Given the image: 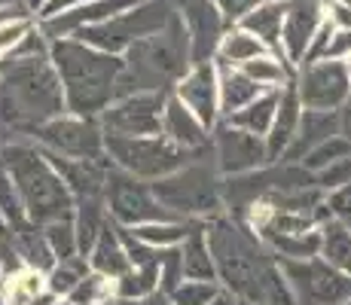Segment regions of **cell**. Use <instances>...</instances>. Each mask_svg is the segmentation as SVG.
<instances>
[{
	"instance_id": "cell-24",
	"label": "cell",
	"mask_w": 351,
	"mask_h": 305,
	"mask_svg": "<svg viewBox=\"0 0 351 305\" xmlns=\"http://www.w3.org/2000/svg\"><path fill=\"white\" fill-rule=\"evenodd\" d=\"M287 16V0H260L247 16H241V28L260 37L272 52H281V28Z\"/></svg>"
},
{
	"instance_id": "cell-21",
	"label": "cell",
	"mask_w": 351,
	"mask_h": 305,
	"mask_svg": "<svg viewBox=\"0 0 351 305\" xmlns=\"http://www.w3.org/2000/svg\"><path fill=\"white\" fill-rule=\"evenodd\" d=\"M339 134V110H302L300 119V132H296L293 144L287 147V153L278 162H296L300 165L302 156L312 153L318 144H324L327 138Z\"/></svg>"
},
{
	"instance_id": "cell-52",
	"label": "cell",
	"mask_w": 351,
	"mask_h": 305,
	"mask_svg": "<svg viewBox=\"0 0 351 305\" xmlns=\"http://www.w3.org/2000/svg\"><path fill=\"white\" fill-rule=\"evenodd\" d=\"M346 64H348V73H351V56H348V61H346Z\"/></svg>"
},
{
	"instance_id": "cell-45",
	"label": "cell",
	"mask_w": 351,
	"mask_h": 305,
	"mask_svg": "<svg viewBox=\"0 0 351 305\" xmlns=\"http://www.w3.org/2000/svg\"><path fill=\"white\" fill-rule=\"evenodd\" d=\"M339 134L351 141V101L339 107Z\"/></svg>"
},
{
	"instance_id": "cell-4",
	"label": "cell",
	"mask_w": 351,
	"mask_h": 305,
	"mask_svg": "<svg viewBox=\"0 0 351 305\" xmlns=\"http://www.w3.org/2000/svg\"><path fill=\"white\" fill-rule=\"evenodd\" d=\"M0 162L16 183L19 199H22L31 223L46 226V223L73 217V193L67 189L62 171L52 165V159L40 144H28V141L3 144Z\"/></svg>"
},
{
	"instance_id": "cell-46",
	"label": "cell",
	"mask_w": 351,
	"mask_h": 305,
	"mask_svg": "<svg viewBox=\"0 0 351 305\" xmlns=\"http://www.w3.org/2000/svg\"><path fill=\"white\" fill-rule=\"evenodd\" d=\"M208 305H241L239 300H235V296L232 293H229V290H220V293L217 296H214V300L211 302H208Z\"/></svg>"
},
{
	"instance_id": "cell-35",
	"label": "cell",
	"mask_w": 351,
	"mask_h": 305,
	"mask_svg": "<svg viewBox=\"0 0 351 305\" xmlns=\"http://www.w3.org/2000/svg\"><path fill=\"white\" fill-rule=\"evenodd\" d=\"M346 156H351V141L342 138V134H333V138H327L324 144L315 147L312 153L302 156L300 165L306 168V171L318 174V171H324V168H330V165H336V162H342Z\"/></svg>"
},
{
	"instance_id": "cell-19",
	"label": "cell",
	"mask_w": 351,
	"mask_h": 305,
	"mask_svg": "<svg viewBox=\"0 0 351 305\" xmlns=\"http://www.w3.org/2000/svg\"><path fill=\"white\" fill-rule=\"evenodd\" d=\"M162 134H165L171 144L184 147L186 153H202L211 147V128L205 125L184 101L174 92H168L165 98V110H162Z\"/></svg>"
},
{
	"instance_id": "cell-23",
	"label": "cell",
	"mask_w": 351,
	"mask_h": 305,
	"mask_svg": "<svg viewBox=\"0 0 351 305\" xmlns=\"http://www.w3.org/2000/svg\"><path fill=\"white\" fill-rule=\"evenodd\" d=\"M3 290L12 305H58L62 302L49 290L46 272H40V269H34V266H22L19 272L6 275Z\"/></svg>"
},
{
	"instance_id": "cell-33",
	"label": "cell",
	"mask_w": 351,
	"mask_h": 305,
	"mask_svg": "<svg viewBox=\"0 0 351 305\" xmlns=\"http://www.w3.org/2000/svg\"><path fill=\"white\" fill-rule=\"evenodd\" d=\"M110 300H117V281L89 269V275L67 293L64 302H71V305H104Z\"/></svg>"
},
{
	"instance_id": "cell-43",
	"label": "cell",
	"mask_w": 351,
	"mask_h": 305,
	"mask_svg": "<svg viewBox=\"0 0 351 305\" xmlns=\"http://www.w3.org/2000/svg\"><path fill=\"white\" fill-rule=\"evenodd\" d=\"M80 3H89V0H46V3L40 6L37 12H34V19H49V16H58V12L71 10V6H80Z\"/></svg>"
},
{
	"instance_id": "cell-25",
	"label": "cell",
	"mask_w": 351,
	"mask_h": 305,
	"mask_svg": "<svg viewBox=\"0 0 351 305\" xmlns=\"http://www.w3.org/2000/svg\"><path fill=\"white\" fill-rule=\"evenodd\" d=\"M217 77H220V113H223V119L239 113L241 107H247L254 98H260V95L266 92L263 86H256L241 67L217 64Z\"/></svg>"
},
{
	"instance_id": "cell-16",
	"label": "cell",
	"mask_w": 351,
	"mask_h": 305,
	"mask_svg": "<svg viewBox=\"0 0 351 305\" xmlns=\"http://www.w3.org/2000/svg\"><path fill=\"white\" fill-rule=\"evenodd\" d=\"M171 92L178 95L208 128H214L220 119H223V113H220L217 61H195V64H190V71L174 83Z\"/></svg>"
},
{
	"instance_id": "cell-48",
	"label": "cell",
	"mask_w": 351,
	"mask_h": 305,
	"mask_svg": "<svg viewBox=\"0 0 351 305\" xmlns=\"http://www.w3.org/2000/svg\"><path fill=\"white\" fill-rule=\"evenodd\" d=\"M43 3H46V0H25V6H28V10H31V12H37V10H40V6H43Z\"/></svg>"
},
{
	"instance_id": "cell-29",
	"label": "cell",
	"mask_w": 351,
	"mask_h": 305,
	"mask_svg": "<svg viewBox=\"0 0 351 305\" xmlns=\"http://www.w3.org/2000/svg\"><path fill=\"white\" fill-rule=\"evenodd\" d=\"M263 52H272L260 37H254L251 31H245L241 25H229L223 40H220L217 52H214V61L217 64H232V67H241L245 61H251Z\"/></svg>"
},
{
	"instance_id": "cell-49",
	"label": "cell",
	"mask_w": 351,
	"mask_h": 305,
	"mask_svg": "<svg viewBox=\"0 0 351 305\" xmlns=\"http://www.w3.org/2000/svg\"><path fill=\"white\" fill-rule=\"evenodd\" d=\"M0 305H12L10 296H6V290H3V284H0Z\"/></svg>"
},
{
	"instance_id": "cell-32",
	"label": "cell",
	"mask_w": 351,
	"mask_h": 305,
	"mask_svg": "<svg viewBox=\"0 0 351 305\" xmlns=\"http://www.w3.org/2000/svg\"><path fill=\"white\" fill-rule=\"evenodd\" d=\"M86 275H89V260H86L83 254H73V256H64V260H56V266L46 272V281H49V290L58 300H67V293H71Z\"/></svg>"
},
{
	"instance_id": "cell-2",
	"label": "cell",
	"mask_w": 351,
	"mask_h": 305,
	"mask_svg": "<svg viewBox=\"0 0 351 305\" xmlns=\"http://www.w3.org/2000/svg\"><path fill=\"white\" fill-rule=\"evenodd\" d=\"M49 61L56 64L64 89V104L80 117H101L117 98H123L125 58L104 52L80 37L49 40Z\"/></svg>"
},
{
	"instance_id": "cell-40",
	"label": "cell",
	"mask_w": 351,
	"mask_h": 305,
	"mask_svg": "<svg viewBox=\"0 0 351 305\" xmlns=\"http://www.w3.org/2000/svg\"><path fill=\"white\" fill-rule=\"evenodd\" d=\"M348 56H351V28H333V34H330V40H327V46H324V52H321V58L348 61Z\"/></svg>"
},
{
	"instance_id": "cell-44",
	"label": "cell",
	"mask_w": 351,
	"mask_h": 305,
	"mask_svg": "<svg viewBox=\"0 0 351 305\" xmlns=\"http://www.w3.org/2000/svg\"><path fill=\"white\" fill-rule=\"evenodd\" d=\"M327 6V19L333 22V28H351V10L339 3H324Z\"/></svg>"
},
{
	"instance_id": "cell-3",
	"label": "cell",
	"mask_w": 351,
	"mask_h": 305,
	"mask_svg": "<svg viewBox=\"0 0 351 305\" xmlns=\"http://www.w3.org/2000/svg\"><path fill=\"white\" fill-rule=\"evenodd\" d=\"M64 110V89L49 52L6 58L0 64V125L34 134Z\"/></svg>"
},
{
	"instance_id": "cell-47",
	"label": "cell",
	"mask_w": 351,
	"mask_h": 305,
	"mask_svg": "<svg viewBox=\"0 0 351 305\" xmlns=\"http://www.w3.org/2000/svg\"><path fill=\"white\" fill-rule=\"evenodd\" d=\"M10 232H12L10 220H6V217H3V211H0V241H3V239H10Z\"/></svg>"
},
{
	"instance_id": "cell-38",
	"label": "cell",
	"mask_w": 351,
	"mask_h": 305,
	"mask_svg": "<svg viewBox=\"0 0 351 305\" xmlns=\"http://www.w3.org/2000/svg\"><path fill=\"white\" fill-rule=\"evenodd\" d=\"M0 211H3V217L10 220L12 229L28 223L25 205H22V199H19V189H16V183H12L10 171L3 168V162H0Z\"/></svg>"
},
{
	"instance_id": "cell-51",
	"label": "cell",
	"mask_w": 351,
	"mask_h": 305,
	"mask_svg": "<svg viewBox=\"0 0 351 305\" xmlns=\"http://www.w3.org/2000/svg\"><path fill=\"white\" fill-rule=\"evenodd\" d=\"M0 284H3V266H0Z\"/></svg>"
},
{
	"instance_id": "cell-28",
	"label": "cell",
	"mask_w": 351,
	"mask_h": 305,
	"mask_svg": "<svg viewBox=\"0 0 351 305\" xmlns=\"http://www.w3.org/2000/svg\"><path fill=\"white\" fill-rule=\"evenodd\" d=\"M321 256L339 272L351 275V223L342 217H327L321 223Z\"/></svg>"
},
{
	"instance_id": "cell-37",
	"label": "cell",
	"mask_w": 351,
	"mask_h": 305,
	"mask_svg": "<svg viewBox=\"0 0 351 305\" xmlns=\"http://www.w3.org/2000/svg\"><path fill=\"white\" fill-rule=\"evenodd\" d=\"M43 235H46V241H49L56 260H64V256L80 254V241H77V226H73V217H67V220H56V223H46Z\"/></svg>"
},
{
	"instance_id": "cell-11",
	"label": "cell",
	"mask_w": 351,
	"mask_h": 305,
	"mask_svg": "<svg viewBox=\"0 0 351 305\" xmlns=\"http://www.w3.org/2000/svg\"><path fill=\"white\" fill-rule=\"evenodd\" d=\"M37 144L52 156L64 159H104V128L95 117H80V113L64 110L62 117L43 122L34 132Z\"/></svg>"
},
{
	"instance_id": "cell-36",
	"label": "cell",
	"mask_w": 351,
	"mask_h": 305,
	"mask_svg": "<svg viewBox=\"0 0 351 305\" xmlns=\"http://www.w3.org/2000/svg\"><path fill=\"white\" fill-rule=\"evenodd\" d=\"M220 290H223L220 281H193V278H184L168 293V300H171V305H208Z\"/></svg>"
},
{
	"instance_id": "cell-30",
	"label": "cell",
	"mask_w": 351,
	"mask_h": 305,
	"mask_svg": "<svg viewBox=\"0 0 351 305\" xmlns=\"http://www.w3.org/2000/svg\"><path fill=\"white\" fill-rule=\"evenodd\" d=\"M278 260H308L321 254V226L312 232H256Z\"/></svg>"
},
{
	"instance_id": "cell-13",
	"label": "cell",
	"mask_w": 351,
	"mask_h": 305,
	"mask_svg": "<svg viewBox=\"0 0 351 305\" xmlns=\"http://www.w3.org/2000/svg\"><path fill=\"white\" fill-rule=\"evenodd\" d=\"M211 159L223 178L260 171V168L272 165L266 138L245 132V128L232 125V122H226V119H220L217 125L211 128Z\"/></svg>"
},
{
	"instance_id": "cell-5",
	"label": "cell",
	"mask_w": 351,
	"mask_h": 305,
	"mask_svg": "<svg viewBox=\"0 0 351 305\" xmlns=\"http://www.w3.org/2000/svg\"><path fill=\"white\" fill-rule=\"evenodd\" d=\"M125 73H123V92H171L174 83L190 71L193 49L186 28L180 16L174 19L162 31L150 37L138 40L123 52Z\"/></svg>"
},
{
	"instance_id": "cell-15",
	"label": "cell",
	"mask_w": 351,
	"mask_h": 305,
	"mask_svg": "<svg viewBox=\"0 0 351 305\" xmlns=\"http://www.w3.org/2000/svg\"><path fill=\"white\" fill-rule=\"evenodd\" d=\"M178 16L186 28L190 37V49H193V64L195 61H214L220 40L229 28V22L223 19V12L211 3V0H178Z\"/></svg>"
},
{
	"instance_id": "cell-39",
	"label": "cell",
	"mask_w": 351,
	"mask_h": 305,
	"mask_svg": "<svg viewBox=\"0 0 351 305\" xmlns=\"http://www.w3.org/2000/svg\"><path fill=\"white\" fill-rule=\"evenodd\" d=\"M180 281H184L180 250H178V247L162 250V260H159V290H162V293H171V290L178 287Z\"/></svg>"
},
{
	"instance_id": "cell-26",
	"label": "cell",
	"mask_w": 351,
	"mask_h": 305,
	"mask_svg": "<svg viewBox=\"0 0 351 305\" xmlns=\"http://www.w3.org/2000/svg\"><path fill=\"white\" fill-rule=\"evenodd\" d=\"M178 250H180L184 278H193V281H217V266H214L211 244H208V235H205V223H199V226L178 244Z\"/></svg>"
},
{
	"instance_id": "cell-8",
	"label": "cell",
	"mask_w": 351,
	"mask_h": 305,
	"mask_svg": "<svg viewBox=\"0 0 351 305\" xmlns=\"http://www.w3.org/2000/svg\"><path fill=\"white\" fill-rule=\"evenodd\" d=\"M174 12L178 10H174L171 0H138L134 6H128V10L117 12V16L104 19L98 25H89L73 37L86 40V43L98 46L104 52H113V56H123L128 46L165 28L174 19Z\"/></svg>"
},
{
	"instance_id": "cell-27",
	"label": "cell",
	"mask_w": 351,
	"mask_h": 305,
	"mask_svg": "<svg viewBox=\"0 0 351 305\" xmlns=\"http://www.w3.org/2000/svg\"><path fill=\"white\" fill-rule=\"evenodd\" d=\"M241 71H245L256 86H263L266 92L285 89V86L293 83V77H296V67L290 64L281 52H263V56L245 61V64H241Z\"/></svg>"
},
{
	"instance_id": "cell-9",
	"label": "cell",
	"mask_w": 351,
	"mask_h": 305,
	"mask_svg": "<svg viewBox=\"0 0 351 305\" xmlns=\"http://www.w3.org/2000/svg\"><path fill=\"white\" fill-rule=\"evenodd\" d=\"M287 278L293 305H339L351 300V275L339 272L327 260L308 256V260H278Z\"/></svg>"
},
{
	"instance_id": "cell-31",
	"label": "cell",
	"mask_w": 351,
	"mask_h": 305,
	"mask_svg": "<svg viewBox=\"0 0 351 305\" xmlns=\"http://www.w3.org/2000/svg\"><path fill=\"white\" fill-rule=\"evenodd\" d=\"M278 92H263L260 98H254L247 107H241L239 113H232V117H226V122H232V125L245 128V132L251 134H260V138H266L269 128H272V119H275V110H278Z\"/></svg>"
},
{
	"instance_id": "cell-41",
	"label": "cell",
	"mask_w": 351,
	"mask_h": 305,
	"mask_svg": "<svg viewBox=\"0 0 351 305\" xmlns=\"http://www.w3.org/2000/svg\"><path fill=\"white\" fill-rule=\"evenodd\" d=\"M211 3L223 12V19L229 25H239L241 16H247V12H251L260 0H211Z\"/></svg>"
},
{
	"instance_id": "cell-53",
	"label": "cell",
	"mask_w": 351,
	"mask_h": 305,
	"mask_svg": "<svg viewBox=\"0 0 351 305\" xmlns=\"http://www.w3.org/2000/svg\"><path fill=\"white\" fill-rule=\"evenodd\" d=\"M339 305H351V300H346V302H339Z\"/></svg>"
},
{
	"instance_id": "cell-50",
	"label": "cell",
	"mask_w": 351,
	"mask_h": 305,
	"mask_svg": "<svg viewBox=\"0 0 351 305\" xmlns=\"http://www.w3.org/2000/svg\"><path fill=\"white\" fill-rule=\"evenodd\" d=\"M324 3H339V6H348L351 10V0H324Z\"/></svg>"
},
{
	"instance_id": "cell-6",
	"label": "cell",
	"mask_w": 351,
	"mask_h": 305,
	"mask_svg": "<svg viewBox=\"0 0 351 305\" xmlns=\"http://www.w3.org/2000/svg\"><path fill=\"white\" fill-rule=\"evenodd\" d=\"M202 153H195L186 165H180L168 178H159L150 183L162 205L174 217H180V220H208L214 214H223L226 208L223 174L217 171L214 159L211 162L202 159Z\"/></svg>"
},
{
	"instance_id": "cell-22",
	"label": "cell",
	"mask_w": 351,
	"mask_h": 305,
	"mask_svg": "<svg viewBox=\"0 0 351 305\" xmlns=\"http://www.w3.org/2000/svg\"><path fill=\"white\" fill-rule=\"evenodd\" d=\"M86 260H89V269L92 272H101L107 278H123L128 269H132V260H128V250L123 244V235H119V226L117 223H107L104 229H101V235L95 239V244L89 247V254H86Z\"/></svg>"
},
{
	"instance_id": "cell-20",
	"label": "cell",
	"mask_w": 351,
	"mask_h": 305,
	"mask_svg": "<svg viewBox=\"0 0 351 305\" xmlns=\"http://www.w3.org/2000/svg\"><path fill=\"white\" fill-rule=\"evenodd\" d=\"M302 101L296 95V86L287 83L285 89L278 92V110H275L272 128L266 134V147H269V159L278 162L281 156L287 153V147L293 144L296 132H300V119H302Z\"/></svg>"
},
{
	"instance_id": "cell-18",
	"label": "cell",
	"mask_w": 351,
	"mask_h": 305,
	"mask_svg": "<svg viewBox=\"0 0 351 305\" xmlns=\"http://www.w3.org/2000/svg\"><path fill=\"white\" fill-rule=\"evenodd\" d=\"M138 0H89V3H80V6H71V10L58 12V16H49V19H37V28L43 31L46 40H62V37H73L89 25H98L104 19L117 16V12L134 6Z\"/></svg>"
},
{
	"instance_id": "cell-14",
	"label": "cell",
	"mask_w": 351,
	"mask_h": 305,
	"mask_svg": "<svg viewBox=\"0 0 351 305\" xmlns=\"http://www.w3.org/2000/svg\"><path fill=\"white\" fill-rule=\"evenodd\" d=\"M168 92H128L98 117L104 134H159Z\"/></svg>"
},
{
	"instance_id": "cell-7",
	"label": "cell",
	"mask_w": 351,
	"mask_h": 305,
	"mask_svg": "<svg viewBox=\"0 0 351 305\" xmlns=\"http://www.w3.org/2000/svg\"><path fill=\"white\" fill-rule=\"evenodd\" d=\"M107 159L117 168L134 174V178L153 183L168 178L180 165L193 159L195 153H186L184 147L171 144L165 134H104Z\"/></svg>"
},
{
	"instance_id": "cell-1",
	"label": "cell",
	"mask_w": 351,
	"mask_h": 305,
	"mask_svg": "<svg viewBox=\"0 0 351 305\" xmlns=\"http://www.w3.org/2000/svg\"><path fill=\"white\" fill-rule=\"evenodd\" d=\"M220 287L241 305H293L281 263L266 241L239 217L214 214L205 220Z\"/></svg>"
},
{
	"instance_id": "cell-54",
	"label": "cell",
	"mask_w": 351,
	"mask_h": 305,
	"mask_svg": "<svg viewBox=\"0 0 351 305\" xmlns=\"http://www.w3.org/2000/svg\"><path fill=\"white\" fill-rule=\"evenodd\" d=\"M348 223H351V220H348Z\"/></svg>"
},
{
	"instance_id": "cell-12",
	"label": "cell",
	"mask_w": 351,
	"mask_h": 305,
	"mask_svg": "<svg viewBox=\"0 0 351 305\" xmlns=\"http://www.w3.org/2000/svg\"><path fill=\"white\" fill-rule=\"evenodd\" d=\"M296 95L308 110H339L351 101V73L346 61L321 58L296 67Z\"/></svg>"
},
{
	"instance_id": "cell-42",
	"label": "cell",
	"mask_w": 351,
	"mask_h": 305,
	"mask_svg": "<svg viewBox=\"0 0 351 305\" xmlns=\"http://www.w3.org/2000/svg\"><path fill=\"white\" fill-rule=\"evenodd\" d=\"M327 205H330V211H333L336 217L351 220V183L333 189V193H327Z\"/></svg>"
},
{
	"instance_id": "cell-17",
	"label": "cell",
	"mask_w": 351,
	"mask_h": 305,
	"mask_svg": "<svg viewBox=\"0 0 351 305\" xmlns=\"http://www.w3.org/2000/svg\"><path fill=\"white\" fill-rule=\"evenodd\" d=\"M324 19H327L324 0H287V16L285 28H281V56L293 67L306 61V52L312 46L315 34L321 31Z\"/></svg>"
},
{
	"instance_id": "cell-34",
	"label": "cell",
	"mask_w": 351,
	"mask_h": 305,
	"mask_svg": "<svg viewBox=\"0 0 351 305\" xmlns=\"http://www.w3.org/2000/svg\"><path fill=\"white\" fill-rule=\"evenodd\" d=\"M159 290V263L156 266H132L117 278V300H144Z\"/></svg>"
},
{
	"instance_id": "cell-10",
	"label": "cell",
	"mask_w": 351,
	"mask_h": 305,
	"mask_svg": "<svg viewBox=\"0 0 351 305\" xmlns=\"http://www.w3.org/2000/svg\"><path fill=\"white\" fill-rule=\"evenodd\" d=\"M107 211H110V220L117 226H125V229L174 217L159 202V195L153 193L150 183L117 168L113 162L107 168Z\"/></svg>"
}]
</instances>
